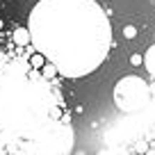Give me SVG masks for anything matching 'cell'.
I'll return each mask as SVG.
<instances>
[{
  "mask_svg": "<svg viewBox=\"0 0 155 155\" xmlns=\"http://www.w3.org/2000/svg\"><path fill=\"white\" fill-rule=\"evenodd\" d=\"M37 53L64 78H82L101 66L112 46L107 16L94 0H41L28 18Z\"/></svg>",
  "mask_w": 155,
  "mask_h": 155,
  "instance_id": "6da1fadb",
  "label": "cell"
},
{
  "mask_svg": "<svg viewBox=\"0 0 155 155\" xmlns=\"http://www.w3.org/2000/svg\"><path fill=\"white\" fill-rule=\"evenodd\" d=\"M146 98H148V87H146V82L137 75H126L114 89V103L121 107L123 112L139 110L146 103Z\"/></svg>",
  "mask_w": 155,
  "mask_h": 155,
  "instance_id": "7a4b0ae2",
  "label": "cell"
},
{
  "mask_svg": "<svg viewBox=\"0 0 155 155\" xmlns=\"http://www.w3.org/2000/svg\"><path fill=\"white\" fill-rule=\"evenodd\" d=\"M14 44L16 46H28V44H32V39H30V30L28 28H16L14 30Z\"/></svg>",
  "mask_w": 155,
  "mask_h": 155,
  "instance_id": "3957f363",
  "label": "cell"
},
{
  "mask_svg": "<svg viewBox=\"0 0 155 155\" xmlns=\"http://www.w3.org/2000/svg\"><path fill=\"white\" fill-rule=\"evenodd\" d=\"M30 64H32L34 68H41V66H46V57L41 53H32L30 55Z\"/></svg>",
  "mask_w": 155,
  "mask_h": 155,
  "instance_id": "277c9868",
  "label": "cell"
},
{
  "mask_svg": "<svg viewBox=\"0 0 155 155\" xmlns=\"http://www.w3.org/2000/svg\"><path fill=\"white\" fill-rule=\"evenodd\" d=\"M146 68L155 75V46L148 50V55H146Z\"/></svg>",
  "mask_w": 155,
  "mask_h": 155,
  "instance_id": "5b68a950",
  "label": "cell"
},
{
  "mask_svg": "<svg viewBox=\"0 0 155 155\" xmlns=\"http://www.w3.org/2000/svg\"><path fill=\"white\" fill-rule=\"evenodd\" d=\"M123 37H126L128 41H130V39H135V37H137V28H135V25H126V28H123Z\"/></svg>",
  "mask_w": 155,
  "mask_h": 155,
  "instance_id": "8992f818",
  "label": "cell"
},
{
  "mask_svg": "<svg viewBox=\"0 0 155 155\" xmlns=\"http://www.w3.org/2000/svg\"><path fill=\"white\" fill-rule=\"evenodd\" d=\"M55 73H57V68H55L53 64H46V66H44V78H46V80H50Z\"/></svg>",
  "mask_w": 155,
  "mask_h": 155,
  "instance_id": "52a82bcc",
  "label": "cell"
},
{
  "mask_svg": "<svg viewBox=\"0 0 155 155\" xmlns=\"http://www.w3.org/2000/svg\"><path fill=\"white\" fill-rule=\"evenodd\" d=\"M130 64H132V66H141V64H144V57H141V55H132V57H130Z\"/></svg>",
  "mask_w": 155,
  "mask_h": 155,
  "instance_id": "ba28073f",
  "label": "cell"
},
{
  "mask_svg": "<svg viewBox=\"0 0 155 155\" xmlns=\"http://www.w3.org/2000/svg\"><path fill=\"white\" fill-rule=\"evenodd\" d=\"M146 155H155V150H146Z\"/></svg>",
  "mask_w": 155,
  "mask_h": 155,
  "instance_id": "9c48e42d",
  "label": "cell"
},
{
  "mask_svg": "<svg viewBox=\"0 0 155 155\" xmlns=\"http://www.w3.org/2000/svg\"><path fill=\"white\" fill-rule=\"evenodd\" d=\"M2 25H5V21H2V18H0V30H2Z\"/></svg>",
  "mask_w": 155,
  "mask_h": 155,
  "instance_id": "30bf717a",
  "label": "cell"
}]
</instances>
